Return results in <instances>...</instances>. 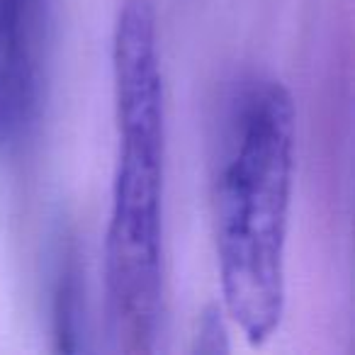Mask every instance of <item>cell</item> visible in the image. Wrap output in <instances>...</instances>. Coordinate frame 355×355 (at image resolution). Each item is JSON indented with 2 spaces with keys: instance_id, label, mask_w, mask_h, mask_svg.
<instances>
[{
  "instance_id": "cell-1",
  "label": "cell",
  "mask_w": 355,
  "mask_h": 355,
  "mask_svg": "<svg viewBox=\"0 0 355 355\" xmlns=\"http://www.w3.org/2000/svg\"><path fill=\"white\" fill-rule=\"evenodd\" d=\"M117 163L105 234V304L114 345L151 353L163 321L166 103L153 0H122L112 32Z\"/></svg>"
},
{
  "instance_id": "cell-2",
  "label": "cell",
  "mask_w": 355,
  "mask_h": 355,
  "mask_svg": "<svg viewBox=\"0 0 355 355\" xmlns=\"http://www.w3.org/2000/svg\"><path fill=\"white\" fill-rule=\"evenodd\" d=\"M295 148L297 110L287 85L246 78L222 122L214 236L224 309L251 345L270 340L285 314Z\"/></svg>"
},
{
  "instance_id": "cell-3",
  "label": "cell",
  "mask_w": 355,
  "mask_h": 355,
  "mask_svg": "<svg viewBox=\"0 0 355 355\" xmlns=\"http://www.w3.org/2000/svg\"><path fill=\"white\" fill-rule=\"evenodd\" d=\"M49 0H0V151H15L42 110Z\"/></svg>"
},
{
  "instance_id": "cell-4",
  "label": "cell",
  "mask_w": 355,
  "mask_h": 355,
  "mask_svg": "<svg viewBox=\"0 0 355 355\" xmlns=\"http://www.w3.org/2000/svg\"><path fill=\"white\" fill-rule=\"evenodd\" d=\"M80 300H83V290H80V272L76 266L73 256H66L59 266V275H56L54 287V338L56 350H66L73 353L80 348Z\"/></svg>"
},
{
  "instance_id": "cell-5",
  "label": "cell",
  "mask_w": 355,
  "mask_h": 355,
  "mask_svg": "<svg viewBox=\"0 0 355 355\" xmlns=\"http://www.w3.org/2000/svg\"><path fill=\"white\" fill-rule=\"evenodd\" d=\"M200 343H198V348L202 350V345L207 343V340H214L212 343V348H214V353L217 350H224L222 345H219V338H224V326L219 324V316L217 314H209V316H205V321H202V326H200Z\"/></svg>"
}]
</instances>
